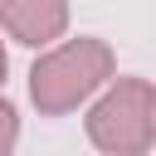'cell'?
<instances>
[{
	"mask_svg": "<svg viewBox=\"0 0 156 156\" xmlns=\"http://www.w3.org/2000/svg\"><path fill=\"white\" fill-rule=\"evenodd\" d=\"M112 78V49L102 39H68L63 49L44 54L29 73V98L44 117H58L68 107H78L93 88H102Z\"/></svg>",
	"mask_w": 156,
	"mask_h": 156,
	"instance_id": "6da1fadb",
	"label": "cell"
},
{
	"mask_svg": "<svg viewBox=\"0 0 156 156\" xmlns=\"http://www.w3.org/2000/svg\"><path fill=\"white\" fill-rule=\"evenodd\" d=\"M88 136L107 156H141L156 136V88L146 78H117L88 112Z\"/></svg>",
	"mask_w": 156,
	"mask_h": 156,
	"instance_id": "7a4b0ae2",
	"label": "cell"
},
{
	"mask_svg": "<svg viewBox=\"0 0 156 156\" xmlns=\"http://www.w3.org/2000/svg\"><path fill=\"white\" fill-rule=\"evenodd\" d=\"M0 24L20 44L39 49L68 29V0H0Z\"/></svg>",
	"mask_w": 156,
	"mask_h": 156,
	"instance_id": "3957f363",
	"label": "cell"
},
{
	"mask_svg": "<svg viewBox=\"0 0 156 156\" xmlns=\"http://www.w3.org/2000/svg\"><path fill=\"white\" fill-rule=\"evenodd\" d=\"M15 136H20V117H15V107H10L5 98H0V156H10Z\"/></svg>",
	"mask_w": 156,
	"mask_h": 156,
	"instance_id": "277c9868",
	"label": "cell"
},
{
	"mask_svg": "<svg viewBox=\"0 0 156 156\" xmlns=\"http://www.w3.org/2000/svg\"><path fill=\"white\" fill-rule=\"evenodd\" d=\"M5 68H10V58H5V44H0V78H5Z\"/></svg>",
	"mask_w": 156,
	"mask_h": 156,
	"instance_id": "5b68a950",
	"label": "cell"
}]
</instances>
